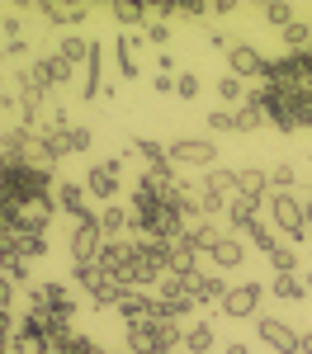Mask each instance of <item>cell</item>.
<instances>
[{"label": "cell", "mask_w": 312, "mask_h": 354, "mask_svg": "<svg viewBox=\"0 0 312 354\" xmlns=\"http://www.w3.org/2000/svg\"><path fill=\"white\" fill-rule=\"evenodd\" d=\"M95 227H100V236H104V241H123V232H128V213H123L118 203H109V208H100Z\"/></svg>", "instance_id": "18"}, {"label": "cell", "mask_w": 312, "mask_h": 354, "mask_svg": "<svg viewBox=\"0 0 312 354\" xmlns=\"http://www.w3.org/2000/svg\"><path fill=\"white\" fill-rule=\"evenodd\" d=\"M10 302H15V283L0 274V312H10Z\"/></svg>", "instance_id": "42"}, {"label": "cell", "mask_w": 312, "mask_h": 354, "mask_svg": "<svg viewBox=\"0 0 312 354\" xmlns=\"http://www.w3.org/2000/svg\"><path fill=\"white\" fill-rule=\"evenodd\" d=\"M133 156H142L147 161V170H161V165H170V151L156 142V137H133V147H128Z\"/></svg>", "instance_id": "20"}, {"label": "cell", "mask_w": 312, "mask_h": 354, "mask_svg": "<svg viewBox=\"0 0 312 354\" xmlns=\"http://www.w3.org/2000/svg\"><path fill=\"white\" fill-rule=\"evenodd\" d=\"M265 19H270V24H275V28L284 33V28L293 24L298 15H293V5H265Z\"/></svg>", "instance_id": "36"}, {"label": "cell", "mask_w": 312, "mask_h": 354, "mask_svg": "<svg viewBox=\"0 0 312 354\" xmlns=\"http://www.w3.org/2000/svg\"><path fill=\"white\" fill-rule=\"evenodd\" d=\"M213 90H218L223 109H227V104H237V109H241V104H246V95H251V90H246V81H241V76H232V71H227V76H218V85H213Z\"/></svg>", "instance_id": "22"}, {"label": "cell", "mask_w": 312, "mask_h": 354, "mask_svg": "<svg viewBox=\"0 0 312 354\" xmlns=\"http://www.w3.org/2000/svg\"><path fill=\"white\" fill-rule=\"evenodd\" d=\"M38 71H43V81L53 85V90H57V85H66V81H71V76H76V66H71V62H66V57H62V53L43 57V62H38Z\"/></svg>", "instance_id": "21"}, {"label": "cell", "mask_w": 312, "mask_h": 354, "mask_svg": "<svg viewBox=\"0 0 312 354\" xmlns=\"http://www.w3.org/2000/svg\"><path fill=\"white\" fill-rule=\"evenodd\" d=\"M213 335H218V330L208 326V322H199V326L185 330V340H180V345H185L190 354H208V350H213Z\"/></svg>", "instance_id": "27"}, {"label": "cell", "mask_w": 312, "mask_h": 354, "mask_svg": "<svg viewBox=\"0 0 312 354\" xmlns=\"http://www.w3.org/2000/svg\"><path fill=\"white\" fill-rule=\"evenodd\" d=\"M237 198L270 203V170H265V165H241V170H237Z\"/></svg>", "instance_id": "11"}, {"label": "cell", "mask_w": 312, "mask_h": 354, "mask_svg": "<svg viewBox=\"0 0 312 354\" xmlns=\"http://www.w3.org/2000/svg\"><path fill=\"white\" fill-rule=\"evenodd\" d=\"M166 151L175 165H199V170L218 165V142H208V137H175Z\"/></svg>", "instance_id": "5"}, {"label": "cell", "mask_w": 312, "mask_h": 354, "mask_svg": "<svg viewBox=\"0 0 312 354\" xmlns=\"http://www.w3.org/2000/svg\"><path fill=\"white\" fill-rule=\"evenodd\" d=\"M138 48H142V33H118V43H113V53H118V76L123 81H138Z\"/></svg>", "instance_id": "16"}, {"label": "cell", "mask_w": 312, "mask_h": 354, "mask_svg": "<svg viewBox=\"0 0 312 354\" xmlns=\"http://www.w3.org/2000/svg\"><path fill=\"white\" fill-rule=\"evenodd\" d=\"M166 250H170V274H194L199 270V265H194L199 245H194V236H190V232H180L175 241H166Z\"/></svg>", "instance_id": "14"}, {"label": "cell", "mask_w": 312, "mask_h": 354, "mask_svg": "<svg viewBox=\"0 0 312 354\" xmlns=\"http://www.w3.org/2000/svg\"><path fill=\"white\" fill-rule=\"evenodd\" d=\"M298 354H312V330H303V345H298Z\"/></svg>", "instance_id": "45"}, {"label": "cell", "mask_w": 312, "mask_h": 354, "mask_svg": "<svg viewBox=\"0 0 312 354\" xmlns=\"http://www.w3.org/2000/svg\"><path fill=\"white\" fill-rule=\"evenodd\" d=\"M175 95H180V100H199V95H203L199 71H180V76H175Z\"/></svg>", "instance_id": "32"}, {"label": "cell", "mask_w": 312, "mask_h": 354, "mask_svg": "<svg viewBox=\"0 0 312 354\" xmlns=\"http://www.w3.org/2000/svg\"><path fill=\"white\" fill-rule=\"evenodd\" d=\"M185 340V330L175 322H147V326H128V350L133 354H175V345Z\"/></svg>", "instance_id": "2"}, {"label": "cell", "mask_w": 312, "mask_h": 354, "mask_svg": "<svg viewBox=\"0 0 312 354\" xmlns=\"http://www.w3.org/2000/svg\"><path fill=\"white\" fill-rule=\"evenodd\" d=\"M38 15L62 28V24H81L85 15H90V5H57V0H48V5H38Z\"/></svg>", "instance_id": "19"}, {"label": "cell", "mask_w": 312, "mask_h": 354, "mask_svg": "<svg viewBox=\"0 0 312 354\" xmlns=\"http://www.w3.org/2000/svg\"><path fill=\"white\" fill-rule=\"evenodd\" d=\"M85 194H95V198H104V208H109V198L118 194V165L113 161H100L85 170Z\"/></svg>", "instance_id": "12"}, {"label": "cell", "mask_w": 312, "mask_h": 354, "mask_svg": "<svg viewBox=\"0 0 312 354\" xmlns=\"http://www.w3.org/2000/svg\"><path fill=\"white\" fill-rule=\"evenodd\" d=\"M208 133H237V109H208Z\"/></svg>", "instance_id": "34"}, {"label": "cell", "mask_w": 312, "mask_h": 354, "mask_svg": "<svg viewBox=\"0 0 312 354\" xmlns=\"http://www.w3.org/2000/svg\"><path fill=\"white\" fill-rule=\"evenodd\" d=\"M312 48V19H293L284 28V53H308Z\"/></svg>", "instance_id": "23"}, {"label": "cell", "mask_w": 312, "mask_h": 354, "mask_svg": "<svg viewBox=\"0 0 312 354\" xmlns=\"http://www.w3.org/2000/svg\"><path fill=\"white\" fill-rule=\"evenodd\" d=\"M95 218H100V213H95ZM95 218H81L76 232H71V260H76V265H95L100 250H104V236H100Z\"/></svg>", "instance_id": "8"}, {"label": "cell", "mask_w": 312, "mask_h": 354, "mask_svg": "<svg viewBox=\"0 0 312 354\" xmlns=\"http://www.w3.org/2000/svg\"><path fill=\"white\" fill-rule=\"evenodd\" d=\"M156 95H175V76H166V71H156Z\"/></svg>", "instance_id": "43"}, {"label": "cell", "mask_w": 312, "mask_h": 354, "mask_svg": "<svg viewBox=\"0 0 312 354\" xmlns=\"http://www.w3.org/2000/svg\"><path fill=\"white\" fill-rule=\"evenodd\" d=\"M275 298H284V302H303L308 298V283L298 279V274H275V288H270Z\"/></svg>", "instance_id": "26"}, {"label": "cell", "mask_w": 312, "mask_h": 354, "mask_svg": "<svg viewBox=\"0 0 312 354\" xmlns=\"http://www.w3.org/2000/svg\"><path fill=\"white\" fill-rule=\"evenodd\" d=\"M28 312H57V317H76V298L66 293V283H28Z\"/></svg>", "instance_id": "3"}, {"label": "cell", "mask_w": 312, "mask_h": 354, "mask_svg": "<svg viewBox=\"0 0 312 354\" xmlns=\"http://www.w3.org/2000/svg\"><path fill=\"white\" fill-rule=\"evenodd\" d=\"M113 19L123 28L133 24H152V5H133V0H113Z\"/></svg>", "instance_id": "24"}, {"label": "cell", "mask_w": 312, "mask_h": 354, "mask_svg": "<svg viewBox=\"0 0 312 354\" xmlns=\"http://www.w3.org/2000/svg\"><path fill=\"white\" fill-rule=\"evenodd\" d=\"M0 33H5V43H24V19H19V10H10V15L0 19Z\"/></svg>", "instance_id": "35"}, {"label": "cell", "mask_w": 312, "mask_h": 354, "mask_svg": "<svg viewBox=\"0 0 312 354\" xmlns=\"http://www.w3.org/2000/svg\"><path fill=\"white\" fill-rule=\"evenodd\" d=\"M308 222H312V194H308Z\"/></svg>", "instance_id": "47"}, {"label": "cell", "mask_w": 312, "mask_h": 354, "mask_svg": "<svg viewBox=\"0 0 312 354\" xmlns=\"http://www.w3.org/2000/svg\"><path fill=\"white\" fill-rule=\"evenodd\" d=\"M76 283H81L85 293H95V288H104V283H109V274H104L100 260H95V265H76Z\"/></svg>", "instance_id": "30"}, {"label": "cell", "mask_w": 312, "mask_h": 354, "mask_svg": "<svg viewBox=\"0 0 312 354\" xmlns=\"http://www.w3.org/2000/svg\"><path fill=\"white\" fill-rule=\"evenodd\" d=\"M227 222H232L237 236H246L255 222H260V203H251V198H232V203H227Z\"/></svg>", "instance_id": "17"}, {"label": "cell", "mask_w": 312, "mask_h": 354, "mask_svg": "<svg viewBox=\"0 0 312 354\" xmlns=\"http://www.w3.org/2000/svg\"><path fill=\"white\" fill-rule=\"evenodd\" d=\"M0 274L10 283H28V260H0Z\"/></svg>", "instance_id": "39"}, {"label": "cell", "mask_w": 312, "mask_h": 354, "mask_svg": "<svg viewBox=\"0 0 312 354\" xmlns=\"http://www.w3.org/2000/svg\"><path fill=\"white\" fill-rule=\"evenodd\" d=\"M227 66H232V76H241V81H265V71H270V57L251 48V43H232V53H227Z\"/></svg>", "instance_id": "7"}, {"label": "cell", "mask_w": 312, "mask_h": 354, "mask_svg": "<svg viewBox=\"0 0 312 354\" xmlns=\"http://www.w3.org/2000/svg\"><path fill=\"white\" fill-rule=\"evenodd\" d=\"M203 43H208V48H227V53H232V43H227L223 28H208V33H203Z\"/></svg>", "instance_id": "41"}, {"label": "cell", "mask_w": 312, "mask_h": 354, "mask_svg": "<svg viewBox=\"0 0 312 354\" xmlns=\"http://www.w3.org/2000/svg\"><path fill=\"white\" fill-rule=\"evenodd\" d=\"M223 354H251V345H241V340H232V345H227Z\"/></svg>", "instance_id": "44"}, {"label": "cell", "mask_w": 312, "mask_h": 354, "mask_svg": "<svg viewBox=\"0 0 312 354\" xmlns=\"http://www.w3.org/2000/svg\"><path fill=\"white\" fill-rule=\"evenodd\" d=\"M118 317H123V326H147V322H156L161 317V302L152 298V293H123V302H118Z\"/></svg>", "instance_id": "10"}, {"label": "cell", "mask_w": 312, "mask_h": 354, "mask_svg": "<svg viewBox=\"0 0 312 354\" xmlns=\"http://www.w3.org/2000/svg\"><path fill=\"white\" fill-rule=\"evenodd\" d=\"M246 236H251V245H260V250H265V255H270V250H275V232H270V227H265V222H255L251 232H246Z\"/></svg>", "instance_id": "38"}, {"label": "cell", "mask_w": 312, "mask_h": 354, "mask_svg": "<svg viewBox=\"0 0 312 354\" xmlns=\"http://www.w3.org/2000/svg\"><path fill=\"white\" fill-rule=\"evenodd\" d=\"M303 283H308V293H312V270H308V279H303Z\"/></svg>", "instance_id": "46"}, {"label": "cell", "mask_w": 312, "mask_h": 354, "mask_svg": "<svg viewBox=\"0 0 312 354\" xmlns=\"http://www.w3.org/2000/svg\"><path fill=\"white\" fill-rule=\"evenodd\" d=\"M232 293V283H227L223 274H185V298L194 302V307H223V298Z\"/></svg>", "instance_id": "4"}, {"label": "cell", "mask_w": 312, "mask_h": 354, "mask_svg": "<svg viewBox=\"0 0 312 354\" xmlns=\"http://www.w3.org/2000/svg\"><path fill=\"white\" fill-rule=\"evenodd\" d=\"M270 222L288 236V245H293V241H312L308 203H303L298 194H270Z\"/></svg>", "instance_id": "1"}, {"label": "cell", "mask_w": 312, "mask_h": 354, "mask_svg": "<svg viewBox=\"0 0 312 354\" xmlns=\"http://www.w3.org/2000/svg\"><path fill=\"white\" fill-rule=\"evenodd\" d=\"M270 118H265V109H260V100L255 95H246V104L237 109V133H255V128H265Z\"/></svg>", "instance_id": "25"}, {"label": "cell", "mask_w": 312, "mask_h": 354, "mask_svg": "<svg viewBox=\"0 0 312 354\" xmlns=\"http://www.w3.org/2000/svg\"><path fill=\"white\" fill-rule=\"evenodd\" d=\"M90 142H95V137H90V128H71V133H66V156L90 151Z\"/></svg>", "instance_id": "37"}, {"label": "cell", "mask_w": 312, "mask_h": 354, "mask_svg": "<svg viewBox=\"0 0 312 354\" xmlns=\"http://www.w3.org/2000/svg\"><path fill=\"white\" fill-rule=\"evenodd\" d=\"M255 326H260V340H265L270 350H279V354H298V345H303V330L279 322V317H260Z\"/></svg>", "instance_id": "9"}, {"label": "cell", "mask_w": 312, "mask_h": 354, "mask_svg": "<svg viewBox=\"0 0 312 354\" xmlns=\"http://www.w3.org/2000/svg\"><path fill=\"white\" fill-rule=\"evenodd\" d=\"M241 260H246V241H241L237 232H223L218 245H213V265H218V270H237Z\"/></svg>", "instance_id": "15"}, {"label": "cell", "mask_w": 312, "mask_h": 354, "mask_svg": "<svg viewBox=\"0 0 312 354\" xmlns=\"http://www.w3.org/2000/svg\"><path fill=\"white\" fill-rule=\"evenodd\" d=\"M53 198H57V208L62 213H71V218L81 222V218H95V208L85 203V185H71V180H62L53 189Z\"/></svg>", "instance_id": "13"}, {"label": "cell", "mask_w": 312, "mask_h": 354, "mask_svg": "<svg viewBox=\"0 0 312 354\" xmlns=\"http://www.w3.org/2000/svg\"><path fill=\"white\" fill-rule=\"evenodd\" d=\"M90 53H95V43H85L81 33H66V38H62V57H66L71 66H76V62H90Z\"/></svg>", "instance_id": "29"}, {"label": "cell", "mask_w": 312, "mask_h": 354, "mask_svg": "<svg viewBox=\"0 0 312 354\" xmlns=\"http://www.w3.org/2000/svg\"><path fill=\"white\" fill-rule=\"evenodd\" d=\"M260 302H265V288L260 283H232V293L223 298V312L232 322H246V317H260Z\"/></svg>", "instance_id": "6"}, {"label": "cell", "mask_w": 312, "mask_h": 354, "mask_svg": "<svg viewBox=\"0 0 312 354\" xmlns=\"http://www.w3.org/2000/svg\"><path fill=\"white\" fill-rule=\"evenodd\" d=\"M190 236H194V245H199V250H213V245H218V236H223V232H218V227H213V222H194V227H190Z\"/></svg>", "instance_id": "33"}, {"label": "cell", "mask_w": 312, "mask_h": 354, "mask_svg": "<svg viewBox=\"0 0 312 354\" xmlns=\"http://www.w3.org/2000/svg\"><path fill=\"white\" fill-rule=\"evenodd\" d=\"M293 180H298V170L288 161L275 165V170H270V194H293Z\"/></svg>", "instance_id": "31"}, {"label": "cell", "mask_w": 312, "mask_h": 354, "mask_svg": "<svg viewBox=\"0 0 312 354\" xmlns=\"http://www.w3.org/2000/svg\"><path fill=\"white\" fill-rule=\"evenodd\" d=\"M142 43H152V48H166V43H170V24H147Z\"/></svg>", "instance_id": "40"}, {"label": "cell", "mask_w": 312, "mask_h": 354, "mask_svg": "<svg viewBox=\"0 0 312 354\" xmlns=\"http://www.w3.org/2000/svg\"><path fill=\"white\" fill-rule=\"evenodd\" d=\"M270 265H275V274H293L298 265H303V255H298L288 241H279L275 250H270Z\"/></svg>", "instance_id": "28"}]
</instances>
